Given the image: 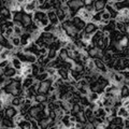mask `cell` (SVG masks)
Instances as JSON below:
<instances>
[{
	"instance_id": "obj_13",
	"label": "cell",
	"mask_w": 129,
	"mask_h": 129,
	"mask_svg": "<svg viewBox=\"0 0 129 129\" xmlns=\"http://www.w3.org/2000/svg\"><path fill=\"white\" fill-rule=\"evenodd\" d=\"M16 72H17V70L14 69V68L11 66V63L7 68L3 69V74H5V76L8 79H14L16 76Z\"/></svg>"
},
{
	"instance_id": "obj_21",
	"label": "cell",
	"mask_w": 129,
	"mask_h": 129,
	"mask_svg": "<svg viewBox=\"0 0 129 129\" xmlns=\"http://www.w3.org/2000/svg\"><path fill=\"white\" fill-rule=\"evenodd\" d=\"M35 101L36 103H40V104H43V103H45L46 101H48V97L46 95H44V94H38L36 95L35 97Z\"/></svg>"
},
{
	"instance_id": "obj_56",
	"label": "cell",
	"mask_w": 129,
	"mask_h": 129,
	"mask_svg": "<svg viewBox=\"0 0 129 129\" xmlns=\"http://www.w3.org/2000/svg\"><path fill=\"white\" fill-rule=\"evenodd\" d=\"M0 125H1V119H0Z\"/></svg>"
},
{
	"instance_id": "obj_45",
	"label": "cell",
	"mask_w": 129,
	"mask_h": 129,
	"mask_svg": "<svg viewBox=\"0 0 129 129\" xmlns=\"http://www.w3.org/2000/svg\"><path fill=\"white\" fill-rule=\"evenodd\" d=\"M118 13L122 14L123 16H125V17H129V9H124L122 11H119Z\"/></svg>"
},
{
	"instance_id": "obj_8",
	"label": "cell",
	"mask_w": 129,
	"mask_h": 129,
	"mask_svg": "<svg viewBox=\"0 0 129 129\" xmlns=\"http://www.w3.org/2000/svg\"><path fill=\"white\" fill-rule=\"evenodd\" d=\"M99 30V27H98V25L97 24H95V23H92V22H89V23H86V25H85V27H84V29H83V31L85 32V34H88V35H94V34H96L97 31Z\"/></svg>"
},
{
	"instance_id": "obj_42",
	"label": "cell",
	"mask_w": 129,
	"mask_h": 129,
	"mask_svg": "<svg viewBox=\"0 0 129 129\" xmlns=\"http://www.w3.org/2000/svg\"><path fill=\"white\" fill-rule=\"evenodd\" d=\"M30 124H31V129H40L39 124H38V120H37V119L31 118V119H30Z\"/></svg>"
},
{
	"instance_id": "obj_50",
	"label": "cell",
	"mask_w": 129,
	"mask_h": 129,
	"mask_svg": "<svg viewBox=\"0 0 129 129\" xmlns=\"http://www.w3.org/2000/svg\"><path fill=\"white\" fill-rule=\"evenodd\" d=\"M125 31L127 32V35L129 36V24H127L126 25V28H125Z\"/></svg>"
},
{
	"instance_id": "obj_30",
	"label": "cell",
	"mask_w": 129,
	"mask_h": 129,
	"mask_svg": "<svg viewBox=\"0 0 129 129\" xmlns=\"http://www.w3.org/2000/svg\"><path fill=\"white\" fill-rule=\"evenodd\" d=\"M17 127H18V128H22V129H31L30 120L23 119L21 123H18V124H17Z\"/></svg>"
},
{
	"instance_id": "obj_14",
	"label": "cell",
	"mask_w": 129,
	"mask_h": 129,
	"mask_svg": "<svg viewBox=\"0 0 129 129\" xmlns=\"http://www.w3.org/2000/svg\"><path fill=\"white\" fill-rule=\"evenodd\" d=\"M46 14H47V18H48V21H50L51 24H53V25H58V24H60L59 22V19L57 17V15H56V11L55 10H50V11H47L46 12Z\"/></svg>"
},
{
	"instance_id": "obj_39",
	"label": "cell",
	"mask_w": 129,
	"mask_h": 129,
	"mask_svg": "<svg viewBox=\"0 0 129 129\" xmlns=\"http://www.w3.org/2000/svg\"><path fill=\"white\" fill-rule=\"evenodd\" d=\"M23 119H24V114H22V113H18L17 115L13 117V122H14L16 125H17L18 123H21Z\"/></svg>"
},
{
	"instance_id": "obj_58",
	"label": "cell",
	"mask_w": 129,
	"mask_h": 129,
	"mask_svg": "<svg viewBox=\"0 0 129 129\" xmlns=\"http://www.w3.org/2000/svg\"><path fill=\"white\" fill-rule=\"evenodd\" d=\"M66 1H68V0H66Z\"/></svg>"
},
{
	"instance_id": "obj_29",
	"label": "cell",
	"mask_w": 129,
	"mask_h": 129,
	"mask_svg": "<svg viewBox=\"0 0 129 129\" xmlns=\"http://www.w3.org/2000/svg\"><path fill=\"white\" fill-rule=\"evenodd\" d=\"M55 11H56V15H57V17H58V19H59V22H60V23H62L64 19H67V15L63 13V11L60 9V8L56 9Z\"/></svg>"
},
{
	"instance_id": "obj_44",
	"label": "cell",
	"mask_w": 129,
	"mask_h": 129,
	"mask_svg": "<svg viewBox=\"0 0 129 129\" xmlns=\"http://www.w3.org/2000/svg\"><path fill=\"white\" fill-rule=\"evenodd\" d=\"M84 8L88 11V12H90V13H95V7H94V5H89V6H84Z\"/></svg>"
},
{
	"instance_id": "obj_7",
	"label": "cell",
	"mask_w": 129,
	"mask_h": 129,
	"mask_svg": "<svg viewBox=\"0 0 129 129\" xmlns=\"http://www.w3.org/2000/svg\"><path fill=\"white\" fill-rule=\"evenodd\" d=\"M23 52L24 53H30V54H34L38 57L40 55L39 54V46L36 44L35 42H31L29 45H27L25 47H23Z\"/></svg>"
},
{
	"instance_id": "obj_36",
	"label": "cell",
	"mask_w": 129,
	"mask_h": 129,
	"mask_svg": "<svg viewBox=\"0 0 129 129\" xmlns=\"http://www.w3.org/2000/svg\"><path fill=\"white\" fill-rule=\"evenodd\" d=\"M126 28V24L123 23V22H115V30L123 32Z\"/></svg>"
},
{
	"instance_id": "obj_34",
	"label": "cell",
	"mask_w": 129,
	"mask_h": 129,
	"mask_svg": "<svg viewBox=\"0 0 129 129\" xmlns=\"http://www.w3.org/2000/svg\"><path fill=\"white\" fill-rule=\"evenodd\" d=\"M13 30H14V36H17V37H21L24 32H25V29L21 26H14Z\"/></svg>"
},
{
	"instance_id": "obj_25",
	"label": "cell",
	"mask_w": 129,
	"mask_h": 129,
	"mask_svg": "<svg viewBox=\"0 0 129 129\" xmlns=\"http://www.w3.org/2000/svg\"><path fill=\"white\" fill-rule=\"evenodd\" d=\"M23 98H25V96H18V97H14L13 100H12L11 106H13L15 108H19L22 107V100Z\"/></svg>"
},
{
	"instance_id": "obj_5",
	"label": "cell",
	"mask_w": 129,
	"mask_h": 129,
	"mask_svg": "<svg viewBox=\"0 0 129 129\" xmlns=\"http://www.w3.org/2000/svg\"><path fill=\"white\" fill-rule=\"evenodd\" d=\"M92 14H94V13H90V12H88L84 7L82 8V9H80L78 12H76V15H78L79 17L82 18L85 23L91 22V19H92Z\"/></svg>"
},
{
	"instance_id": "obj_32",
	"label": "cell",
	"mask_w": 129,
	"mask_h": 129,
	"mask_svg": "<svg viewBox=\"0 0 129 129\" xmlns=\"http://www.w3.org/2000/svg\"><path fill=\"white\" fill-rule=\"evenodd\" d=\"M39 10L44 11V12H47V11H50V10H53V7H52V5L48 1H45L43 5L39 6Z\"/></svg>"
},
{
	"instance_id": "obj_53",
	"label": "cell",
	"mask_w": 129,
	"mask_h": 129,
	"mask_svg": "<svg viewBox=\"0 0 129 129\" xmlns=\"http://www.w3.org/2000/svg\"><path fill=\"white\" fill-rule=\"evenodd\" d=\"M68 129H76L75 127H70V128H68Z\"/></svg>"
},
{
	"instance_id": "obj_10",
	"label": "cell",
	"mask_w": 129,
	"mask_h": 129,
	"mask_svg": "<svg viewBox=\"0 0 129 129\" xmlns=\"http://www.w3.org/2000/svg\"><path fill=\"white\" fill-rule=\"evenodd\" d=\"M71 22H72V24L76 27V29H78L79 31H82L83 29H84V27H85V25H86V23L83 21L81 17H79L78 15H75V16H73V17L71 18Z\"/></svg>"
},
{
	"instance_id": "obj_54",
	"label": "cell",
	"mask_w": 129,
	"mask_h": 129,
	"mask_svg": "<svg viewBox=\"0 0 129 129\" xmlns=\"http://www.w3.org/2000/svg\"><path fill=\"white\" fill-rule=\"evenodd\" d=\"M119 1H124V0H116V2H119Z\"/></svg>"
},
{
	"instance_id": "obj_37",
	"label": "cell",
	"mask_w": 129,
	"mask_h": 129,
	"mask_svg": "<svg viewBox=\"0 0 129 129\" xmlns=\"http://www.w3.org/2000/svg\"><path fill=\"white\" fill-rule=\"evenodd\" d=\"M5 38H7V39H9V38H11V37H13L14 36V30H13V27H10V28H6L5 29Z\"/></svg>"
},
{
	"instance_id": "obj_12",
	"label": "cell",
	"mask_w": 129,
	"mask_h": 129,
	"mask_svg": "<svg viewBox=\"0 0 129 129\" xmlns=\"http://www.w3.org/2000/svg\"><path fill=\"white\" fill-rule=\"evenodd\" d=\"M94 61H95V66H96V68H97V69H98V70L101 71V72H102V74L107 73L109 69H108V67H107L106 62H104L102 59L95 58V59H94Z\"/></svg>"
},
{
	"instance_id": "obj_49",
	"label": "cell",
	"mask_w": 129,
	"mask_h": 129,
	"mask_svg": "<svg viewBox=\"0 0 129 129\" xmlns=\"http://www.w3.org/2000/svg\"><path fill=\"white\" fill-rule=\"evenodd\" d=\"M46 0H37V2L39 3V6H41V5H43L44 2H45Z\"/></svg>"
},
{
	"instance_id": "obj_47",
	"label": "cell",
	"mask_w": 129,
	"mask_h": 129,
	"mask_svg": "<svg viewBox=\"0 0 129 129\" xmlns=\"http://www.w3.org/2000/svg\"><path fill=\"white\" fill-rule=\"evenodd\" d=\"M122 106H123V107H125V108L129 106V98L122 99Z\"/></svg>"
},
{
	"instance_id": "obj_15",
	"label": "cell",
	"mask_w": 129,
	"mask_h": 129,
	"mask_svg": "<svg viewBox=\"0 0 129 129\" xmlns=\"http://www.w3.org/2000/svg\"><path fill=\"white\" fill-rule=\"evenodd\" d=\"M57 73L63 81H66V82L70 81V70L66 69V68H59L57 69Z\"/></svg>"
},
{
	"instance_id": "obj_16",
	"label": "cell",
	"mask_w": 129,
	"mask_h": 129,
	"mask_svg": "<svg viewBox=\"0 0 129 129\" xmlns=\"http://www.w3.org/2000/svg\"><path fill=\"white\" fill-rule=\"evenodd\" d=\"M36 82V80L34 76H27V78H24L22 81V88L23 89H28L30 86L34 85V83Z\"/></svg>"
},
{
	"instance_id": "obj_2",
	"label": "cell",
	"mask_w": 129,
	"mask_h": 129,
	"mask_svg": "<svg viewBox=\"0 0 129 129\" xmlns=\"http://www.w3.org/2000/svg\"><path fill=\"white\" fill-rule=\"evenodd\" d=\"M52 84H53V81H52L51 78H48L46 80L42 81V82H39V85H38V92L39 94H44L46 95L51 91V88H52Z\"/></svg>"
},
{
	"instance_id": "obj_3",
	"label": "cell",
	"mask_w": 129,
	"mask_h": 129,
	"mask_svg": "<svg viewBox=\"0 0 129 129\" xmlns=\"http://www.w3.org/2000/svg\"><path fill=\"white\" fill-rule=\"evenodd\" d=\"M38 9H39V3L37 2V0H34V1H30V2L25 1L22 6V10H24L25 13H28V14L35 13Z\"/></svg>"
},
{
	"instance_id": "obj_24",
	"label": "cell",
	"mask_w": 129,
	"mask_h": 129,
	"mask_svg": "<svg viewBox=\"0 0 129 129\" xmlns=\"http://www.w3.org/2000/svg\"><path fill=\"white\" fill-rule=\"evenodd\" d=\"M84 109H85V108L82 107L80 103H74L73 107H72V109H71V111H70V114L71 115H76L81 111H84Z\"/></svg>"
},
{
	"instance_id": "obj_52",
	"label": "cell",
	"mask_w": 129,
	"mask_h": 129,
	"mask_svg": "<svg viewBox=\"0 0 129 129\" xmlns=\"http://www.w3.org/2000/svg\"><path fill=\"white\" fill-rule=\"evenodd\" d=\"M17 1H18L19 3H24V2H25V1H26V0H17Z\"/></svg>"
},
{
	"instance_id": "obj_17",
	"label": "cell",
	"mask_w": 129,
	"mask_h": 129,
	"mask_svg": "<svg viewBox=\"0 0 129 129\" xmlns=\"http://www.w3.org/2000/svg\"><path fill=\"white\" fill-rule=\"evenodd\" d=\"M10 62L11 66L16 70H22L23 69V62L21 61V59L17 58L16 56H13V57L10 58Z\"/></svg>"
},
{
	"instance_id": "obj_55",
	"label": "cell",
	"mask_w": 129,
	"mask_h": 129,
	"mask_svg": "<svg viewBox=\"0 0 129 129\" xmlns=\"http://www.w3.org/2000/svg\"><path fill=\"white\" fill-rule=\"evenodd\" d=\"M127 69H129V64H128V67H127Z\"/></svg>"
},
{
	"instance_id": "obj_41",
	"label": "cell",
	"mask_w": 129,
	"mask_h": 129,
	"mask_svg": "<svg viewBox=\"0 0 129 129\" xmlns=\"http://www.w3.org/2000/svg\"><path fill=\"white\" fill-rule=\"evenodd\" d=\"M11 62H10V59H5V60H0V68L1 69H5L9 66Z\"/></svg>"
},
{
	"instance_id": "obj_48",
	"label": "cell",
	"mask_w": 129,
	"mask_h": 129,
	"mask_svg": "<svg viewBox=\"0 0 129 129\" xmlns=\"http://www.w3.org/2000/svg\"><path fill=\"white\" fill-rule=\"evenodd\" d=\"M74 127H75L76 129H81V128L84 127V124H83V123H80V122H75Z\"/></svg>"
},
{
	"instance_id": "obj_35",
	"label": "cell",
	"mask_w": 129,
	"mask_h": 129,
	"mask_svg": "<svg viewBox=\"0 0 129 129\" xmlns=\"http://www.w3.org/2000/svg\"><path fill=\"white\" fill-rule=\"evenodd\" d=\"M91 22L95 23V24H99L100 22H101V13H100V12H95V13L92 14Z\"/></svg>"
},
{
	"instance_id": "obj_18",
	"label": "cell",
	"mask_w": 129,
	"mask_h": 129,
	"mask_svg": "<svg viewBox=\"0 0 129 129\" xmlns=\"http://www.w3.org/2000/svg\"><path fill=\"white\" fill-rule=\"evenodd\" d=\"M113 7L115 8V10L117 11V12L122 11V10H124V9H129V0H124V1L115 2Z\"/></svg>"
},
{
	"instance_id": "obj_43",
	"label": "cell",
	"mask_w": 129,
	"mask_h": 129,
	"mask_svg": "<svg viewBox=\"0 0 129 129\" xmlns=\"http://www.w3.org/2000/svg\"><path fill=\"white\" fill-rule=\"evenodd\" d=\"M120 74L123 75V78H124V80H129V69H125V70H123V71H118Z\"/></svg>"
},
{
	"instance_id": "obj_31",
	"label": "cell",
	"mask_w": 129,
	"mask_h": 129,
	"mask_svg": "<svg viewBox=\"0 0 129 129\" xmlns=\"http://www.w3.org/2000/svg\"><path fill=\"white\" fill-rule=\"evenodd\" d=\"M50 76H48L47 72H42V73H38L37 75L35 76V80L37 81V82H42V81L48 79Z\"/></svg>"
},
{
	"instance_id": "obj_27",
	"label": "cell",
	"mask_w": 129,
	"mask_h": 129,
	"mask_svg": "<svg viewBox=\"0 0 129 129\" xmlns=\"http://www.w3.org/2000/svg\"><path fill=\"white\" fill-rule=\"evenodd\" d=\"M57 55H58V52L56 51V50H54V48H48L46 56H47V58L50 59V60L56 59V58H57Z\"/></svg>"
},
{
	"instance_id": "obj_28",
	"label": "cell",
	"mask_w": 129,
	"mask_h": 129,
	"mask_svg": "<svg viewBox=\"0 0 129 129\" xmlns=\"http://www.w3.org/2000/svg\"><path fill=\"white\" fill-rule=\"evenodd\" d=\"M87 98H88V100H89L90 102H96L97 100L100 98V95L98 94V92H96V91H90L89 94L87 95Z\"/></svg>"
},
{
	"instance_id": "obj_9",
	"label": "cell",
	"mask_w": 129,
	"mask_h": 129,
	"mask_svg": "<svg viewBox=\"0 0 129 129\" xmlns=\"http://www.w3.org/2000/svg\"><path fill=\"white\" fill-rule=\"evenodd\" d=\"M19 113L18 108H15L13 106H9L5 109V116L8 118H12L13 119L14 116H16Z\"/></svg>"
},
{
	"instance_id": "obj_1",
	"label": "cell",
	"mask_w": 129,
	"mask_h": 129,
	"mask_svg": "<svg viewBox=\"0 0 129 129\" xmlns=\"http://www.w3.org/2000/svg\"><path fill=\"white\" fill-rule=\"evenodd\" d=\"M60 24H61V26H62V28H63L64 32H66V35H67L71 40L73 39V38H75L76 36H78V34L80 32L78 29H76V27L73 25V24H72V22H71L70 18L64 19V21H63L62 23H60Z\"/></svg>"
},
{
	"instance_id": "obj_6",
	"label": "cell",
	"mask_w": 129,
	"mask_h": 129,
	"mask_svg": "<svg viewBox=\"0 0 129 129\" xmlns=\"http://www.w3.org/2000/svg\"><path fill=\"white\" fill-rule=\"evenodd\" d=\"M34 23L32 19V14H28V13H23V17H22V26L25 29V31L30 27V25Z\"/></svg>"
},
{
	"instance_id": "obj_51",
	"label": "cell",
	"mask_w": 129,
	"mask_h": 129,
	"mask_svg": "<svg viewBox=\"0 0 129 129\" xmlns=\"http://www.w3.org/2000/svg\"><path fill=\"white\" fill-rule=\"evenodd\" d=\"M1 75H3V69L0 68V76H1Z\"/></svg>"
},
{
	"instance_id": "obj_11",
	"label": "cell",
	"mask_w": 129,
	"mask_h": 129,
	"mask_svg": "<svg viewBox=\"0 0 129 129\" xmlns=\"http://www.w3.org/2000/svg\"><path fill=\"white\" fill-rule=\"evenodd\" d=\"M0 127L1 128H9V129H12V128H16L17 127V125H16L13 119L12 118H8V117H3L1 118V125H0Z\"/></svg>"
},
{
	"instance_id": "obj_57",
	"label": "cell",
	"mask_w": 129,
	"mask_h": 129,
	"mask_svg": "<svg viewBox=\"0 0 129 129\" xmlns=\"http://www.w3.org/2000/svg\"><path fill=\"white\" fill-rule=\"evenodd\" d=\"M16 128H17V127H16ZM16 128H12V129H16Z\"/></svg>"
},
{
	"instance_id": "obj_46",
	"label": "cell",
	"mask_w": 129,
	"mask_h": 129,
	"mask_svg": "<svg viewBox=\"0 0 129 129\" xmlns=\"http://www.w3.org/2000/svg\"><path fill=\"white\" fill-rule=\"evenodd\" d=\"M95 103H96L97 108H104V104H103V101H102V99H101V98H99Z\"/></svg>"
},
{
	"instance_id": "obj_38",
	"label": "cell",
	"mask_w": 129,
	"mask_h": 129,
	"mask_svg": "<svg viewBox=\"0 0 129 129\" xmlns=\"http://www.w3.org/2000/svg\"><path fill=\"white\" fill-rule=\"evenodd\" d=\"M46 72L50 78H52L53 75H55L56 73H57V69L56 68H53V67H46Z\"/></svg>"
},
{
	"instance_id": "obj_20",
	"label": "cell",
	"mask_w": 129,
	"mask_h": 129,
	"mask_svg": "<svg viewBox=\"0 0 129 129\" xmlns=\"http://www.w3.org/2000/svg\"><path fill=\"white\" fill-rule=\"evenodd\" d=\"M116 116H118V117H122V118H128L129 117V112L127 111V109L120 106L118 109H117V112H116Z\"/></svg>"
},
{
	"instance_id": "obj_23",
	"label": "cell",
	"mask_w": 129,
	"mask_h": 129,
	"mask_svg": "<svg viewBox=\"0 0 129 129\" xmlns=\"http://www.w3.org/2000/svg\"><path fill=\"white\" fill-rule=\"evenodd\" d=\"M119 96L122 99L129 98V87L126 85H123L119 88Z\"/></svg>"
},
{
	"instance_id": "obj_22",
	"label": "cell",
	"mask_w": 129,
	"mask_h": 129,
	"mask_svg": "<svg viewBox=\"0 0 129 129\" xmlns=\"http://www.w3.org/2000/svg\"><path fill=\"white\" fill-rule=\"evenodd\" d=\"M9 42L12 45V47H19L21 46V37L13 36V37L9 38Z\"/></svg>"
},
{
	"instance_id": "obj_26",
	"label": "cell",
	"mask_w": 129,
	"mask_h": 129,
	"mask_svg": "<svg viewBox=\"0 0 129 129\" xmlns=\"http://www.w3.org/2000/svg\"><path fill=\"white\" fill-rule=\"evenodd\" d=\"M106 10L109 12V13H110L112 19H115V17H116V16H117V14H118V12L115 10V8L113 7V6H109V5H107V6H106Z\"/></svg>"
},
{
	"instance_id": "obj_40",
	"label": "cell",
	"mask_w": 129,
	"mask_h": 129,
	"mask_svg": "<svg viewBox=\"0 0 129 129\" xmlns=\"http://www.w3.org/2000/svg\"><path fill=\"white\" fill-rule=\"evenodd\" d=\"M5 28H3V26H2V24H0V45H1V43L5 41Z\"/></svg>"
},
{
	"instance_id": "obj_19",
	"label": "cell",
	"mask_w": 129,
	"mask_h": 129,
	"mask_svg": "<svg viewBox=\"0 0 129 129\" xmlns=\"http://www.w3.org/2000/svg\"><path fill=\"white\" fill-rule=\"evenodd\" d=\"M57 57L62 60V61H66V60H69V54H68V50L66 47H61L60 50L58 51V55Z\"/></svg>"
},
{
	"instance_id": "obj_33",
	"label": "cell",
	"mask_w": 129,
	"mask_h": 129,
	"mask_svg": "<svg viewBox=\"0 0 129 129\" xmlns=\"http://www.w3.org/2000/svg\"><path fill=\"white\" fill-rule=\"evenodd\" d=\"M80 104H81V106H82V107H84V108H87V107H89L90 101H89V100H88L87 96H82V97H81Z\"/></svg>"
},
{
	"instance_id": "obj_4",
	"label": "cell",
	"mask_w": 129,
	"mask_h": 129,
	"mask_svg": "<svg viewBox=\"0 0 129 129\" xmlns=\"http://www.w3.org/2000/svg\"><path fill=\"white\" fill-rule=\"evenodd\" d=\"M66 3L68 5V7L71 9V11L73 12V14L75 13V15H76V12L84 7L83 0H68Z\"/></svg>"
},
{
	"instance_id": "obj_59",
	"label": "cell",
	"mask_w": 129,
	"mask_h": 129,
	"mask_svg": "<svg viewBox=\"0 0 129 129\" xmlns=\"http://www.w3.org/2000/svg\"><path fill=\"white\" fill-rule=\"evenodd\" d=\"M0 129H1V128H0Z\"/></svg>"
}]
</instances>
